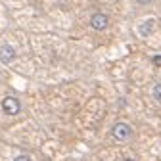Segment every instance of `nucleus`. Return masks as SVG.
<instances>
[{
	"mask_svg": "<svg viewBox=\"0 0 161 161\" xmlns=\"http://www.w3.org/2000/svg\"><path fill=\"white\" fill-rule=\"evenodd\" d=\"M108 25H110V17H108L104 12L92 13V17H90V27L94 29V31H106V29H108Z\"/></svg>",
	"mask_w": 161,
	"mask_h": 161,
	"instance_id": "nucleus-3",
	"label": "nucleus"
},
{
	"mask_svg": "<svg viewBox=\"0 0 161 161\" xmlns=\"http://www.w3.org/2000/svg\"><path fill=\"white\" fill-rule=\"evenodd\" d=\"M17 58V52H15V48H13L12 44H2L0 46V61H2V63H12L13 59Z\"/></svg>",
	"mask_w": 161,
	"mask_h": 161,
	"instance_id": "nucleus-4",
	"label": "nucleus"
},
{
	"mask_svg": "<svg viewBox=\"0 0 161 161\" xmlns=\"http://www.w3.org/2000/svg\"><path fill=\"white\" fill-rule=\"evenodd\" d=\"M123 161H138V159H134V157H125Z\"/></svg>",
	"mask_w": 161,
	"mask_h": 161,
	"instance_id": "nucleus-9",
	"label": "nucleus"
},
{
	"mask_svg": "<svg viewBox=\"0 0 161 161\" xmlns=\"http://www.w3.org/2000/svg\"><path fill=\"white\" fill-rule=\"evenodd\" d=\"M0 106H2V111H4L6 115H10V117L19 115V111H21V102L15 96H6L2 100Z\"/></svg>",
	"mask_w": 161,
	"mask_h": 161,
	"instance_id": "nucleus-2",
	"label": "nucleus"
},
{
	"mask_svg": "<svg viewBox=\"0 0 161 161\" xmlns=\"http://www.w3.org/2000/svg\"><path fill=\"white\" fill-rule=\"evenodd\" d=\"M154 29H155V19H146L138 25V35L142 39H146V37H150L154 33Z\"/></svg>",
	"mask_w": 161,
	"mask_h": 161,
	"instance_id": "nucleus-5",
	"label": "nucleus"
},
{
	"mask_svg": "<svg viewBox=\"0 0 161 161\" xmlns=\"http://www.w3.org/2000/svg\"><path fill=\"white\" fill-rule=\"evenodd\" d=\"M136 2H138V4H142V6H146V4H152L154 0H136Z\"/></svg>",
	"mask_w": 161,
	"mask_h": 161,
	"instance_id": "nucleus-8",
	"label": "nucleus"
},
{
	"mask_svg": "<svg viewBox=\"0 0 161 161\" xmlns=\"http://www.w3.org/2000/svg\"><path fill=\"white\" fill-rule=\"evenodd\" d=\"M152 96H154V100L157 104H161V83H155L152 86Z\"/></svg>",
	"mask_w": 161,
	"mask_h": 161,
	"instance_id": "nucleus-6",
	"label": "nucleus"
},
{
	"mask_svg": "<svg viewBox=\"0 0 161 161\" xmlns=\"http://www.w3.org/2000/svg\"><path fill=\"white\" fill-rule=\"evenodd\" d=\"M132 134H134V130H132V127H130L129 123H115L113 125V129H111V138L115 142H119V144H125V142H129L130 138H132Z\"/></svg>",
	"mask_w": 161,
	"mask_h": 161,
	"instance_id": "nucleus-1",
	"label": "nucleus"
},
{
	"mask_svg": "<svg viewBox=\"0 0 161 161\" xmlns=\"http://www.w3.org/2000/svg\"><path fill=\"white\" fill-rule=\"evenodd\" d=\"M13 161H33V157H31V155H27V154H19V155L13 157Z\"/></svg>",
	"mask_w": 161,
	"mask_h": 161,
	"instance_id": "nucleus-7",
	"label": "nucleus"
}]
</instances>
